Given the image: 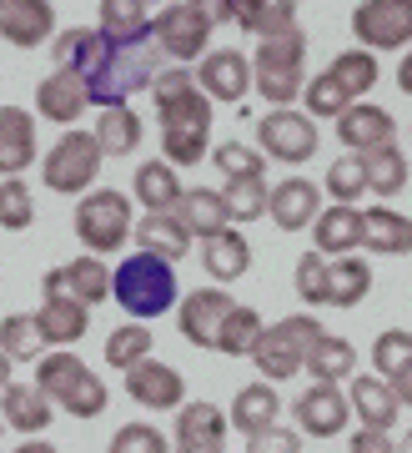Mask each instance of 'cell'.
Masks as SVG:
<instances>
[{
	"mask_svg": "<svg viewBox=\"0 0 412 453\" xmlns=\"http://www.w3.org/2000/svg\"><path fill=\"white\" fill-rule=\"evenodd\" d=\"M408 357H412V333L408 327H387V333L372 342V368H378V378H393Z\"/></svg>",
	"mask_w": 412,
	"mask_h": 453,
	"instance_id": "obj_48",
	"label": "cell"
},
{
	"mask_svg": "<svg viewBox=\"0 0 412 453\" xmlns=\"http://www.w3.org/2000/svg\"><path fill=\"white\" fill-rule=\"evenodd\" d=\"M226 413L217 403H181L176 408V453H226Z\"/></svg>",
	"mask_w": 412,
	"mask_h": 453,
	"instance_id": "obj_17",
	"label": "cell"
},
{
	"mask_svg": "<svg viewBox=\"0 0 412 453\" xmlns=\"http://www.w3.org/2000/svg\"><path fill=\"white\" fill-rule=\"evenodd\" d=\"M322 187H327V196H332V202H342V207H357V202H362V192H367L362 157H357V151H342V157L327 166Z\"/></svg>",
	"mask_w": 412,
	"mask_h": 453,
	"instance_id": "obj_44",
	"label": "cell"
},
{
	"mask_svg": "<svg viewBox=\"0 0 412 453\" xmlns=\"http://www.w3.org/2000/svg\"><path fill=\"white\" fill-rule=\"evenodd\" d=\"M267 196H271L267 177H226L222 202H226V211H232V226L267 217Z\"/></svg>",
	"mask_w": 412,
	"mask_h": 453,
	"instance_id": "obj_41",
	"label": "cell"
},
{
	"mask_svg": "<svg viewBox=\"0 0 412 453\" xmlns=\"http://www.w3.org/2000/svg\"><path fill=\"white\" fill-rule=\"evenodd\" d=\"M86 106H91V96H86V81H80L76 71H65V65H56L46 81L35 86V111H41V121L76 127Z\"/></svg>",
	"mask_w": 412,
	"mask_h": 453,
	"instance_id": "obj_19",
	"label": "cell"
},
{
	"mask_svg": "<svg viewBox=\"0 0 412 453\" xmlns=\"http://www.w3.org/2000/svg\"><path fill=\"white\" fill-rule=\"evenodd\" d=\"M16 453H61V449H50L46 438H26V443H20Z\"/></svg>",
	"mask_w": 412,
	"mask_h": 453,
	"instance_id": "obj_56",
	"label": "cell"
},
{
	"mask_svg": "<svg viewBox=\"0 0 412 453\" xmlns=\"http://www.w3.org/2000/svg\"><path fill=\"white\" fill-rule=\"evenodd\" d=\"M247 453H301V434L297 428L271 423V428H262V434L247 438Z\"/></svg>",
	"mask_w": 412,
	"mask_h": 453,
	"instance_id": "obj_51",
	"label": "cell"
},
{
	"mask_svg": "<svg viewBox=\"0 0 412 453\" xmlns=\"http://www.w3.org/2000/svg\"><path fill=\"white\" fill-rule=\"evenodd\" d=\"M393 136H397V121L382 106H372V101H357L352 111L337 116V142L347 151H372V146L393 142Z\"/></svg>",
	"mask_w": 412,
	"mask_h": 453,
	"instance_id": "obj_27",
	"label": "cell"
},
{
	"mask_svg": "<svg viewBox=\"0 0 412 453\" xmlns=\"http://www.w3.org/2000/svg\"><path fill=\"white\" fill-rule=\"evenodd\" d=\"M46 292H61V297H76L86 308L95 303H111V267L101 257H76L65 267H50L46 273Z\"/></svg>",
	"mask_w": 412,
	"mask_h": 453,
	"instance_id": "obj_18",
	"label": "cell"
},
{
	"mask_svg": "<svg viewBox=\"0 0 412 453\" xmlns=\"http://www.w3.org/2000/svg\"><path fill=\"white\" fill-rule=\"evenodd\" d=\"M41 327H35V312H11L5 323H0V353L11 357V363H41Z\"/></svg>",
	"mask_w": 412,
	"mask_h": 453,
	"instance_id": "obj_40",
	"label": "cell"
},
{
	"mask_svg": "<svg viewBox=\"0 0 412 453\" xmlns=\"http://www.w3.org/2000/svg\"><path fill=\"white\" fill-rule=\"evenodd\" d=\"M11 368H16V363H11V357L0 353V393H5V383H11Z\"/></svg>",
	"mask_w": 412,
	"mask_h": 453,
	"instance_id": "obj_57",
	"label": "cell"
},
{
	"mask_svg": "<svg viewBox=\"0 0 412 453\" xmlns=\"http://www.w3.org/2000/svg\"><path fill=\"white\" fill-rule=\"evenodd\" d=\"M146 5H172V0H146Z\"/></svg>",
	"mask_w": 412,
	"mask_h": 453,
	"instance_id": "obj_59",
	"label": "cell"
},
{
	"mask_svg": "<svg viewBox=\"0 0 412 453\" xmlns=\"http://www.w3.org/2000/svg\"><path fill=\"white\" fill-rule=\"evenodd\" d=\"M362 247L378 252V257H402V252H412V217H402L387 202L362 207Z\"/></svg>",
	"mask_w": 412,
	"mask_h": 453,
	"instance_id": "obj_26",
	"label": "cell"
},
{
	"mask_svg": "<svg viewBox=\"0 0 412 453\" xmlns=\"http://www.w3.org/2000/svg\"><path fill=\"white\" fill-rule=\"evenodd\" d=\"M347 453H397L393 434H378V428H357L347 443Z\"/></svg>",
	"mask_w": 412,
	"mask_h": 453,
	"instance_id": "obj_52",
	"label": "cell"
},
{
	"mask_svg": "<svg viewBox=\"0 0 412 453\" xmlns=\"http://www.w3.org/2000/svg\"><path fill=\"white\" fill-rule=\"evenodd\" d=\"M397 453H412V428L402 434V443H397Z\"/></svg>",
	"mask_w": 412,
	"mask_h": 453,
	"instance_id": "obj_58",
	"label": "cell"
},
{
	"mask_svg": "<svg viewBox=\"0 0 412 453\" xmlns=\"http://www.w3.org/2000/svg\"><path fill=\"white\" fill-rule=\"evenodd\" d=\"M202 267L211 273V282H237L252 267V247H247V237H241L237 226H226V232L202 242Z\"/></svg>",
	"mask_w": 412,
	"mask_h": 453,
	"instance_id": "obj_32",
	"label": "cell"
},
{
	"mask_svg": "<svg viewBox=\"0 0 412 453\" xmlns=\"http://www.w3.org/2000/svg\"><path fill=\"white\" fill-rule=\"evenodd\" d=\"M95 31L116 41V46H141L151 41V16H146V0H101V26Z\"/></svg>",
	"mask_w": 412,
	"mask_h": 453,
	"instance_id": "obj_35",
	"label": "cell"
},
{
	"mask_svg": "<svg viewBox=\"0 0 412 453\" xmlns=\"http://www.w3.org/2000/svg\"><path fill=\"white\" fill-rule=\"evenodd\" d=\"M211 20L191 5V0H172V5H161V16L151 20V41L161 46V56H172L176 65L196 61V56H206V46H211Z\"/></svg>",
	"mask_w": 412,
	"mask_h": 453,
	"instance_id": "obj_11",
	"label": "cell"
},
{
	"mask_svg": "<svg viewBox=\"0 0 412 453\" xmlns=\"http://www.w3.org/2000/svg\"><path fill=\"white\" fill-rule=\"evenodd\" d=\"M151 101H156L161 121V162L196 166L206 157V136H211V96L196 86V71L187 65H166L151 76Z\"/></svg>",
	"mask_w": 412,
	"mask_h": 453,
	"instance_id": "obj_1",
	"label": "cell"
},
{
	"mask_svg": "<svg viewBox=\"0 0 412 453\" xmlns=\"http://www.w3.org/2000/svg\"><path fill=\"white\" fill-rule=\"evenodd\" d=\"M297 297L301 303H312V308H322L327 303V262H322V252H307V257H297Z\"/></svg>",
	"mask_w": 412,
	"mask_h": 453,
	"instance_id": "obj_49",
	"label": "cell"
},
{
	"mask_svg": "<svg viewBox=\"0 0 412 453\" xmlns=\"http://www.w3.org/2000/svg\"><path fill=\"white\" fill-rule=\"evenodd\" d=\"M131 196L116 187H91L76 207V237L80 247H91L95 257H111L121 252V242L131 237Z\"/></svg>",
	"mask_w": 412,
	"mask_h": 453,
	"instance_id": "obj_8",
	"label": "cell"
},
{
	"mask_svg": "<svg viewBox=\"0 0 412 453\" xmlns=\"http://www.w3.org/2000/svg\"><path fill=\"white\" fill-rule=\"evenodd\" d=\"M382 65L372 50H342L332 56V65L312 76V81L301 86V111L312 116V121H337L342 111H352L362 96H372V86H378Z\"/></svg>",
	"mask_w": 412,
	"mask_h": 453,
	"instance_id": "obj_3",
	"label": "cell"
},
{
	"mask_svg": "<svg viewBox=\"0 0 412 453\" xmlns=\"http://www.w3.org/2000/svg\"><path fill=\"white\" fill-rule=\"evenodd\" d=\"M0 41L20 50L56 41V5L50 0H0Z\"/></svg>",
	"mask_w": 412,
	"mask_h": 453,
	"instance_id": "obj_16",
	"label": "cell"
},
{
	"mask_svg": "<svg viewBox=\"0 0 412 453\" xmlns=\"http://www.w3.org/2000/svg\"><path fill=\"white\" fill-rule=\"evenodd\" d=\"M262 327H267V323H262V312H256V308H232V312H226V323H222V333H217V353L252 357Z\"/></svg>",
	"mask_w": 412,
	"mask_h": 453,
	"instance_id": "obj_42",
	"label": "cell"
},
{
	"mask_svg": "<svg viewBox=\"0 0 412 453\" xmlns=\"http://www.w3.org/2000/svg\"><path fill=\"white\" fill-rule=\"evenodd\" d=\"M226 423L241 428L247 438L262 434V428H271V423H282V398H277V388H271V383H247V388L232 398Z\"/></svg>",
	"mask_w": 412,
	"mask_h": 453,
	"instance_id": "obj_31",
	"label": "cell"
},
{
	"mask_svg": "<svg viewBox=\"0 0 412 453\" xmlns=\"http://www.w3.org/2000/svg\"><path fill=\"white\" fill-rule=\"evenodd\" d=\"M35 327H41V338L50 348H71V342L86 338V327H91V308L76 303V297H61V292H46V303L35 312Z\"/></svg>",
	"mask_w": 412,
	"mask_h": 453,
	"instance_id": "obj_25",
	"label": "cell"
},
{
	"mask_svg": "<svg viewBox=\"0 0 412 453\" xmlns=\"http://www.w3.org/2000/svg\"><path fill=\"white\" fill-rule=\"evenodd\" d=\"M95 146H101V157H131L141 146V116L131 106H106L95 121Z\"/></svg>",
	"mask_w": 412,
	"mask_h": 453,
	"instance_id": "obj_39",
	"label": "cell"
},
{
	"mask_svg": "<svg viewBox=\"0 0 412 453\" xmlns=\"http://www.w3.org/2000/svg\"><path fill=\"white\" fill-rule=\"evenodd\" d=\"M111 303H121L136 323H151L161 312H172L176 303H181L176 267L166 257H151V252L121 257V267L111 273Z\"/></svg>",
	"mask_w": 412,
	"mask_h": 453,
	"instance_id": "obj_4",
	"label": "cell"
},
{
	"mask_svg": "<svg viewBox=\"0 0 412 453\" xmlns=\"http://www.w3.org/2000/svg\"><path fill=\"white\" fill-rule=\"evenodd\" d=\"M35 222V196L26 187V177H5L0 181V226L5 232H26Z\"/></svg>",
	"mask_w": 412,
	"mask_h": 453,
	"instance_id": "obj_46",
	"label": "cell"
},
{
	"mask_svg": "<svg viewBox=\"0 0 412 453\" xmlns=\"http://www.w3.org/2000/svg\"><path fill=\"white\" fill-rule=\"evenodd\" d=\"M176 217H181L187 232H191V237H202V242L232 226V211H226L222 192H206V187H187L181 202H176Z\"/></svg>",
	"mask_w": 412,
	"mask_h": 453,
	"instance_id": "obj_34",
	"label": "cell"
},
{
	"mask_svg": "<svg viewBox=\"0 0 412 453\" xmlns=\"http://www.w3.org/2000/svg\"><path fill=\"white\" fill-rule=\"evenodd\" d=\"M116 453H172V443L161 438V428H151V423H126L121 434L111 438Z\"/></svg>",
	"mask_w": 412,
	"mask_h": 453,
	"instance_id": "obj_50",
	"label": "cell"
},
{
	"mask_svg": "<svg viewBox=\"0 0 412 453\" xmlns=\"http://www.w3.org/2000/svg\"><path fill=\"white\" fill-rule=\"evenodd\" d=\"M362 157V177H367V192L382 196V202H393L402 187H408V157H402V146L397 142H382L372 151H357Z\"/></svg>",
	"mask_w": 412,
	"mask_h": 453,
	"instance_id": "obj_33",
	"label": "cell"
},
{
	"mask_svg": "<svg viewBox=\"0 0 412 453\" xmlns=\"http://www.w3.org/2000/svg\"><path fill=\"white\" fill-rule=\"evenodd\" d=\"M252 86L271 106H292L301 96V86H307V35L286 31V35H271V41H256Z\"/></svg>",
	"mask_w": 412,
	"mask_h": 453,
	"instance_id": "obj_6",
	"label": "cell"
},
{
	"mask_svg": "<svg viewBox=\"0 0 412 453\" xmlns=\"http://www.w3.org/2000/svg\"><path fill=\"white\" fill-rule=\"evenodd\" d=\"M317 211H322V192H317V181H307V177H282L267 196V217L282 226V232L312 226Z\"/></svg>",
	"mask_w": 412,
	"mask_h": 453,
	"instance_id": "obj_21",
	"label": "cell"
},
{
	"mask_svg": "<svg viewBox=\"0 0 412 453\" xmlns=\"http://www.w3.org/2000/svg\"><path fill=\"white\" fill-rule=\"evenodd\" d=\"M372 292V267L362 257H332L327 262V303L322 308H357Z\"/></svg>",
	"mask_w": 412,
	"mask_h": 453,
	"instance_id": "obj_36",
	"label": "cell"
},
{
	"mask_svg": "<svg viewBox=\"0 0 412 453\" xmlns=\"http://www.w3.org/2000/svg\"><path fill=\"white\" fill-rule=\"evenodd\" d=\"M292 418H297V434L301 438H337V434H347V423H352L347 393L337 388V383H312V388L292 403Z\"/></svg>",
	"mask_w": 412,
	"mask_h": 453,
	"instance_id": "obj_14",
	"label": "cell"
},
{
	"mask_svg": "<svg viewBox=\"0 0 412 453\" xmlns=\"http://www.w3.org/2000/svg\"><path fill=\"white\" fill-rule=\"evenodd\" d=\"M237 308L226 288H196L176 303V327L191 348H217V333H222L226 312Z\"/></svg>",
	"mask_w": 412,
	"mask_h": 453,
	"instance_id": "obj_13",
	"label": "cell"
},
{
	"mask_svg": "<svg viewBox=\"0 0 412 453\" xmlns=\"http://www.w3.org/2000/svg\"><path fill=\"white\" fill-rule=\"evenodd\" d=\"M151 327L146 323H121V327H111V338H106V363L111 368H136V363H146L151 357Z\"/></svg>",
	"mask_w": 412,
	"mask_h": 453,
	"instance_id": "obj_43",
	"label": "cell"
},
{
	"mask_svg": "<svg viewBox=\"0 0 412 453\" xmlns=\"http://www.w3.org/2000/svg\"><path fill=\"white\" fill-rule=\"evenodd\" d=\"M352 35L362 50H408L412 46V0H362L352 11Z\"/></svg>",
	"mask_w": 412,
	"mask_h": 453,
	"instance_id": "obj_12",
	"label": "cell"
},
{
	"mask_svg": "<svg viewBox=\"0 0 412 453\" xmlns=\"http://www.w3.org/2000/svg\"><path fill=\"white\" fill-rule=\"evenodd\" d=\"M387 388L397 393V403H402V408H412V357L393 372V378H387Z\"/></svg>",
	"mask_w": 412,
	"mask_h": 453,
	"instance_id": "obj_53",
	"label": "cell"
},
{
	"mask_svg": "<svg viewBox=\"0 0 412 453\" xmlns=\"http://www.w3.org/2000/svg\"><path fill=\"white\" fill-rule=\"evenodd\" d=\"M161 71V46L156 41H141V46H116L101 35V50H95L91 71L80 76L86 81V96L91 106H131V96L151 86V76Z\"/></svg>",
	"mask_w": 412,
	"mask_h": 453,
	"instance_id": "obj_2",
	"label": "cell"
},
{
	"mask_svg": "<svg viewBox=\"0 0 412 453\" xmlns=\"http://www.w3.org/2000/svg\"><path fill=\"white\" fill-rule=\"evenodd\" d=\"M256 151L267 162L282 166H301L317 157V121L297 106H271L262 121H256Z\"/></svg>",
	"mask_w": 412,
	"mask_h": 453,
	"instance_id": "obj_10",
	"label": "cell"
},
{
	"mask_svg": "<svg viewBox=\"0 0 412 453\" xmlns=\"http://www.w3.org/2000/svg\"><path fill=\"white\" fill-rule=\"evenodd\" d=\"M312 242H317L322 257H347L352 247H362V211L357 207H332L317 211V222H312Z\"/></svg>",
	"mask_w": 412,
	"mask_h": 453,
	"instance_id": "obj_29",
	"label": "cell"
},
{
	"mask_svg": "<svg viewBox=\"0 0 412 453\" xmlns=\"http://www.w3.org/2000/svg\"><path fill=\"white\" fill-rule=\"evenodd\" d=\"M352 368H357V348L337 333H322L307 348V363H301V372H312L317 383H342V378H352Z\"/></svg>",
	"mask_w": 412,
	"mask_h": 453,
	"instance_id": "obj_37",
	"label": "cell"
},
{
	"mask_svg": "<svg viewBox=\"0 0 412 453\" xmlns=\"http://www.w3.org/2000/svg\"><path fill=\"white\" fill-rule=\"evenodd\" d=\"M196 11H202L211 26H222V20H232V0H191Z\"/></svg>",
	"mask_w": 412,
	"mask_h": 453,
	"instance_id": "obj_54",
	"label": "cell"
},
{
	"mask_svg": "<svg viewBox=\"0 0 412 453\" xmlns=\"http://www.w3.org/2000/svg\"><path fill=\"white\" fill-rule=\"evenodd\" d=\"M322 333H327V327H322L317 318H307V312H292V318H282V323L262 327V338H256V348H252L256 372H262L267 383L297 378L301 363H307V348H312Z\"/></svg>",
	"mask_w": 412,
	"mask_h": 453,
	"instance_id": "obj_7",
	"label": "cell"
},
{
	"mask_svg": "<svg viewBox=\"0 0 412 453\" xmlns=\"http://www.w3.org/2000/svg\"><path fill=\"white\" fill-rule=\"evenodd\" d=\"M0 428H5V418H0Z\"/></svg>",
	"mask_w": 412,
	"mask_h": 453,
	"instance_id": "obj_60",
	"label": "cell"
},
{
	"mask_svg": "<svg viewBox=\"0 0 412 453\" xmlns=\"http://www.w3.org/2000/svg\"><path fill=\"white\" fill-rule=\"evenodd\" d=\"M35 111L26 106H0V177H20L35 166Z\"/></svg>",
	"mask_w": 412,
	"mask_h": 453,
	"instance_id": "obj_22",
	"label": "cell"
},
{
	"mask_svg": "<svg viewBox=\"0 0 412 453\" xmlns=\"http://www.w3.org/2000/svg\"><path fill=\"white\" fill-rule=\"evenodd\" d=\"M35 388L46 393L65 418H101L106 403H111L106 383H101L71 348H56V353H46L35 363Z\"/></svg>",
	"mask_w": 412,
	"mask_h": 453,
	"instance_id": "obj_5",
	"label": "cell"
},
{
	"mask_svg": "<svg viewBox=\"0 0 412 453\" xmlns=\"http://www.w3.org/2000/svg\"><path fill=\"white\" fill-rule=\"evenodd\" d=\"M101 177V146H95V131H76L65 127V136H56L46 157H41V181L61 196H86L91 181Z\"/></svg>",
	"mask_w": 412,
	"mask_h": 453,
	"instance_id": "obj_9",
	"label": "cell"
},
{
	"mask_svg": "<svg viewBox=\"0 0 412 453\" xmlns=\"http://www.w3.org/2000/svg\"><path fill=\"white\" fill-rule=\"evenodd\" d=\"M106 453H116V449H106Z\"/></svg>",
	"mask_w": 412,
	"mask_h": 453,
	"instance_id": "obj_61",
	"label": "cell"
},
{
	"mask_svg": "<svg viewBox=\"0 0 412 453\" xmlns=\"http://www.w3.org/2000/svg\"><path fill=\"white\" fill-rule=\"evenodd\" d=\"M196 86L211 101H241L252 91V56H241V50H206L202 71H196Z\"/></svg>",
	"mask_w": 412,
	"mask_h": 453,
	"instance_id": "obj_20",
	"label": "cell"
},
{
	"mask_svg": "<svg viewBox=\"0 0 412 453\" xmlns=\"http://www.w3.org/2000/svg\"><path fill=\"white\" fill-rule=\"evenodd\" d=\"M126 398L131 403L151 408V413H172V408L187 403V378L161 363V357H146L136 368H126Z\"/></svg>",
	"mask_w": 412,
	"mask_h": 453,
	"instance_id": "obj_15",
	"label": "cell"
},
{
	"mask_svg": "<svg viewBox=\"0 0 412 453\" xmlns=\"http://www.w3.org/2000/svg\"><path fill=\"white\" fill-rule=\"evenodd\" d=\"M0 418L11 423L16 434L35 438V434H46L50 423H56V403H50L35 383H16V378H11L5 393H0Z\"/></svg>",
	"mask_w": 412,
	"mask_h": 453,
	"instance_id": "obj_23",
	"label": "cell"
},
{
	"mask_svg": "<svg viewBox=\"0 0 412 453\" xmlns=\"http://www.w3.org/2000/svg\"><path fill=\"white\" fill-rule=\"evenodd\" d=\"M211 162L222 166V177H267V157L247 142H222L211 151Z\"/></svg>",
	"mask_w": 412,
	"mask_h": 453,
	"instance_id": "obj_47",
	"label": "cell"
},
{
	"mask_svg": "<svg viewBox=\"0 0 412 453\" xmlns=\"http://www.w3.org/2000/svg\"><path fill=\"white\" fill-rule=\"evenodd\" d=\"M347 408L362 418V428H378V434H393V428H397V413H402L397 393L387 388V378H352Z\"/></svg>",
	"mask_w": 412,
	"mask_h": 453,
	"instance_id": "obj_28",
	"label": "cell"
},
{
	"mask_svg": "<svg viewBox=\"0 0 412 453\" xmlns=\"http://www.w3.org/2000/svg\"><path fill=\"white\" fill-rule=\"evenodd\" d=\"M397 91H402V96H412V50L402 56V65H397Z\"/></svg>",
	"mask_w": 412,
	"mask_h": 453,
	"instance_id": "obj_55",
	"label": "cell"
},
{
	"mask_svg": "<svg viewBox=\"0 0 412 453\" xmlns=\"http://www.w3.org/2000/svg\"><path fill=\"white\" fill-rule=\"evenodd\" d=\"M131 237H136V247H141V252H151V257H166V262L187 257L191 242H196L176 211H146V217H136Z\"/></svg>",
	"mask_w": 412,
	"mask_h": 453,
	"instance_id": "obj_24",
	"label": "cell"
},
{
	"mask_svg": "<svg viewBox=\"0 0 412 453\" xmlns=\"http://www.w3.org/2000/svg\"><path fill=\"white\" fill-rule=\"evenodd\" d=\"M181 177H176L172 162H141V172H136V202H141L146 211H176V202H181Z\"/></svg>",
	"mask_w": 412,
	"mask_h": 453,
	"instance_id": "obj_38",
	"label": "cell"
},
{
	"mask_svg": "<svg viewBox=\"0 0 412 453\" xmlns=\"http://www.w3.org/2000/svg\"><path fill=\"white\" fill-rule=\"evenodd\" d=\"M232 20L256 41L297 31V0H232Z\"/></svg>",
	"mask_w": 412,
	"mask_h": 453,
	"instance_id": "obj_30",
	"label": "cell"
},
{
	"mask_svg": "<svg viewBox=\"0 0 412 453\" xmlns=\"http://www.w3.org/2000/svg\"><path fill=\"white\" fill-rule=\"evenodd\" d=\"M95 50H101V31H61L56 41H50V61L65 65V71H76V76H86L95 61Z\"/></svg>",
	"mask_w": 412,
	"mask_h": 453,
	"instance_id": "obj_45",
	"label": "cell"
}]
</instances>
